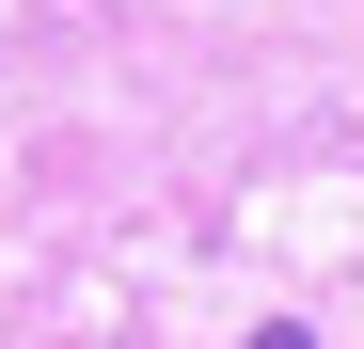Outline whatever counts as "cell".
I'll list each match as a JSON object with an SVG mask.
<instances>
[{
  "label": "cell",
  "mask_w": 364,
  "mask_h": 349,
  "mask_svg": "<svg viewBox=\"0 0 364 349\" xmlns=\"http://www.w3.org/2000/svg\"><path fill=\"white\" fill-rule=\"evenodd\" d=\"M254 349H317V333H301V318H269V333H254Z\"/></svg>",
  "instance_id": "cell-1"
}]
</instances>
